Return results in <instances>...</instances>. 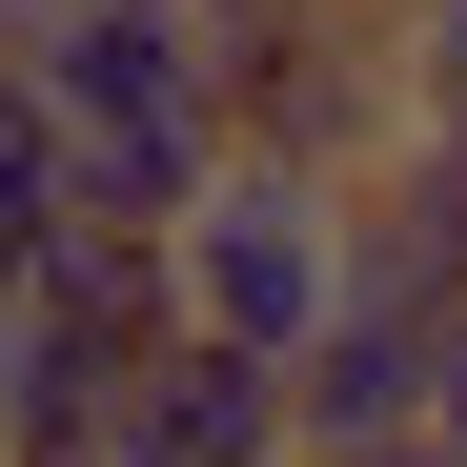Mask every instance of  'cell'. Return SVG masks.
Wrapping results in <instances>:
<instances>
[{"mask_svg": "<svg viewBox=\"0 0 467 467\" xmlns=\"http://www.w3.org/2000/svg\"><path fill=\"white\" fill-rule=\"evenodd\" d=\"M61 122V223H183L223 183V61L183 0H82V21L0 41Z\"/></svg>", "mask_w": 467, "mask_h": 467, "instance_id": "obj_1", "label": "cell"}, {"mask_svg": "<svg viewBox=\"0 0 467 467\" xmlns=\"http://www.w3.org/2000/svg\"><path fill=\"white\" fill-rule=\"evenodd\" d=\"M163 285H183V346H244L305 366V326L346 305V183H285V163H223L163 223Z\"/></svg>", "mask_w": 467, "mask_h": 467, "instance_id": "obj_2", "label": "cell"}, {"mask_svg": "<svg viewBox=\"0 0 467 467\" xmlns=\"http://www.w3.org/2000/svg\"><path fill=\"white\" fill-rule=\"evenodd\" d=\"M386 142H407V41L346 21V0H305L223 61V163H285V183H366Z\"/></svg>", "mask_w": 467, "mask_h": 467, "instance_id": "obj_3", "label": "cell"}, {"mask_svg": "<svg viewBox=\"0 0 467 467\" xmlns=\"http://www.w3.org/2000/svg\"><path fill=\"white\" fill-rule=\"evenodd\" d=\"M427 366H447L427 305L346 285L326 326H305V366H285V467H386V447H427Z\"/></svg>", "mask_w": 467, "mask_h": 467, "instance_id": "obj_4", "label": "cell"}, {"mask_svg": "<svg viewBox=\"0 0 467 467\" xmlns=\"http://www.w3.org/2000/svg\"><path fill=\"white\" fill-rule=\"evenodd\" d=\"M346 285H386V305H427V326H467V142H386V163L346 183Z\"/></svg>", "mask_w": 467, "mask_h": 467, "instance_id": "obj_5", "label": "cell"}, {"mask_svg": "<svg viewBox=\"0 0 467 467\" xmlns=\"http://www.w3.org/2000/svg\"><path fill=\"white\" fill-rule=\"evenodd\" d=\"M122 467H285V366H244V346H142L122 366Z\"/></svg>", "mask_w": 467, "mask_h": 467, "instance_id": "obj_6", "label": "cell"}, {"mask_svg": "<svg viewBox=\"0 0 467 467\" xmlns=\"http://www.w3.org/2000/svg\"><path fill=\"white\" fill-rule=\"evenodd\" d=\"M41 346H82V366H142V346H183V285H163V223H41Z\"/></svg>", "mask_w": 467, "mask_h": 467, "instance_id": "obj_7", "label": "cell"}, {"mask_svg": "<svg viewBox=\"0 0 467 467\" xmlns=\"http://www.w3.org/2000/svg\"><path fill=\"white\" fill-rule=\"evenodd\" d=\"M41 223H61V122H41V82L0 61V285L41 265Z\"/></svg>", "mask_w": 467, "mask_h": 467, "instance_id": "obj_8", "label": "cell"}, {"mask_svg": "<svg viewBox=\"0 0 467 467\" xmlns=\"http://www.w3.org/2000/svg\"><path fill=\"white\" fill-rule=\"evenodd\" d=\"M386 41H407V122L467 142V0H427V21H386Z\"/></svg>", "mask_w": 467, "mask_h": 467, "instance_id": "obj_9", "label": "cell"}, {"mask_svg": "<svg viewBox=\"0 0 467 467\" xmlns=\"http://www.w3.org/2000/svg\"><path fill=\"white\" fill-rule=\"evenodd\" d=\"M21 386H41V305L0 285V407H21Z\"/></svg>", "mask_w": 467, "mask_h": 467, "instance_id": "obj_10", "label": "cell"}, {"mask_svg": "<svg viewBox=\"0 0 467 467\" xmlns=\"http://www.w3.org/2000/svg\"><path fill=\"white\" fill-rule=\"evenodd\" d=\"M41 21H82V0H0V41H41Z\"/></svg>", "mask_w": 467, "mask_h": 467, "instance_id": "obj_11", "label": "cell"}, {"mask_svg": "<svg viewBox=\"0 0 467 467\" xmlns=\"http://www.w3.org/2000/svg\"><path fill=\"white\" fill-rule=\"evenodd\" d=\"M346 21H427V0H346Z\"/></svg>", "mask_w": 467, "mask_h": 467, "instance_id": "obj_12", "label": "cell"}, {"mask_svg": "<svg viewBox=\"0 0 467 467\" xmlns=\"http://www.w3.org/2000/svg\"><path fill=\"white\" fill-rule=\"evenodd\" d=\"M386 467H447V447H386Z\"/></svg>", "mask_w": 467, "mask_h": 467, "instance_id": "obj_13", "label": "cell"}]
</instances>
